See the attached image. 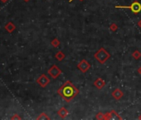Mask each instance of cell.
Listing matches in <instances>:
<instances>
[{"label": "cell", "instance_id": "30bf717a", "mask_svg": "<svg viewBox=\"0 0 141 120\" xmlns=\"http://www.w3.org/2000/svg\"><path fill=\"white\" fill-rule=\"evenodd\" d=\"M57 114L61 119H65V118L68 115V111H67V108H66L65 107H62V108L58 111Z\"/></svg>", "mask_w": 141, "mask_h": 120}, {"label": "cell", "instance_id": "44dd1931", "mask_svg": "<svg viewBox=\"0 0 141 120\" xmlns=\"http://www.w3.org/2000/svg\"><path fill=\"white\" fill-rule=\"evenodd\" d=\"M25 1H28V0H25Z\"/></svg>", "mask_w": 141, "mask_h": 120}, {"label": "cell", "instance_id": "277c9868", "mask_svg": "<svg viewBox=\"0 0 141 120\" xmlns=\"http://www.w3.org/2000/svg\"><path fill=\"white\" fill-rule=\"evenodd\" d=\"M104 119L105 120H115V119H119V120H122L123 118L121 117L120 115H119L117 112L115 110H111L110 112H106V113H104Z\"/></svg>", "mask_w": 141, "mask_h": 120}, {"label": "cell", "instance_id": "ba28073f", "mask_svg": "<svg viewBox=\"0 0 141 120\" xmlns=\"http://www.w3.org/2000/svg\"><path fill=\"white\" fill-rule=\"evenodd\" d=\"M111 95L115 100H120V98H122L124 97V93L121 89H120L117 88V89H115L112 92Z\"/></svg>", "mask_w": 141, "mask_h": 120}, {"label": "cell", "instance_id": "9a60e30c", "mask_svg": "<svg viewBox=\"0 0 141 120\" xmlns=\"http://www.w3.org/2000/svg\"><path fill=\"white\" fill-rule=\"evenodd\" d=\"M110 31H112V32H116V31H117V29H118L117 24H116V23H112L111 25L110 26Z\"/></svg>", "mask_w": 141, "mask_h": 120}, {"label": "cell", "instance_id": "52a82bcc", "mask_svg": "<svg viewBox=\"0 0 141 120\" xmlns=\"http://www.w3.org/2000/svg\"><path fill=\"white\" fill-rule=\"evenodd\" d=\"M37 82L41 86V87L45 88L50 82V79L45 74H42V75H41V77H39L37 79Z\"/></svg>", "mask_w": 141, "mask_h": 120}, {"label": "cell", "instance_id": "6da1fadb", "mask_svg": "<svg viewBox=\"0 0 141 120\" xmlns=\"http://www.w3.org/2000/svg\"><path fill=\"white\" fill-rule=\"evenodd\" d=\"M57 93L66 102L69 103L79 94V89L68 80L58 89Z\"/></svg>", "mask_w": 141, "mask_h": 120}, {"label": "cell", "instance_id": "8fae6325", "mask_svg": "<svg viewBox=\"0 0 141 120\" xmlns=\"http://www.w3.org/2000/svg\"><path fill=\"white\" fill-rule=\"evenodd\" d=\"M55 58L58 60V61H62V60L66 58V55H65V53H64L63 52L59 51V52H57L56 53Z\"/></svg>", "mask_w": 141, "mask_h": 120}, {"label": "cell", "instance_id": "e0dca14e", "mask_svg": "<svg viewBox=\"0 0 141 120\" xmlns=\"http://www.w3.org/2000/svg\"><path fill=\"white\" fill-rule=\"evenodd\" d=\"M137 72H138L139 74H141V67L138 68V70H137Z\"/></svg>", "mask_w": 141, "mask_h": 120}, {"label": "cell", "instance_id": "2e32d148", "mask_svg": "<svg viewBox=\"0 0 141 120\" xmlns=\"http://www.w3.org/2000/svg\"><path fill=\"white\" fill-rule=\"evenodd\" d=\"M95 119H104V113L103 112H98L95 116Z\"/></svg>", "mask_w": 141, "mask_h": 120}, {"label": "cell", "instance_id": "5b68a950", "mask_svg": "<svg viewBox=\"0 0 141 120\" xmlns=\"http://www.w3.org/2000/svg\"><path fill=\"white\" fill-rule=\"evenodd\" d=\"M61 74H62V71L55 64L52 65V66L50 68L49 70H48V74H49L52 78H57Z\"/></svg>", "mask_w": 141, "mask_h": 120}, {"label": "cell", "instance_id": "8992f818", "mask_svg": "<svg viewBox=\"0 0 141 120\" xmlns=\"http://www.w3.org/2000/svg\"><path fill=\"white\" fill-rule=\"evenodd\" d=\"M91 64H90V63L86 59H82L77 64V68L81 71V72L83 73V74H86V73L91 68Z\"/></svg>", "mask_w": 141, "mask_h": 120}, {"label": "cell", "instance_id": "d6986e66", "mask_svg": "<svg viewBox=\"0 0 141 120\" xmlns=\"http://www.w3.org/2000/svg\"><path fill=\"white\" fill-rule=\"evenodd\" d=\"M72 1H73V0H69V3H71ZM80 1H83V0H80Z\"/></svg>", "mask_w": 141, "mask_h": 120}, {"label": "cell", "instance_id": "4fadbf2b", "mask_svg": "<svg viewBox=\"0 0 141 120\" xmlns=\"http://www.w3.org/2000/svg\"><path fill=\"white\" fill-rule=\"evenodd\" d=\"M52 45L53 47H55V48H57L58 46L60 45V41L58 40V38H54L53 40L52 41Z\"/></svg>", "mask_w": 141, "mask_h": 120}, {"label": "cell", "instance_id": "ffe728a7", "mask_svg": "<svg viewBox=\"0 0 141 120\" xmlns=\"http://www.w3.org/2000/svg\"><path fill=\"white\" fill-rule=\"evenodd\" d=\"M138 119H140V120H141V114H140V116H139Z\"/></svg>", "mask_w": 141, "mask_h": 120}, {"label": "cell", "instance_id": "7a4b0ae2", "mask_svg": "<svg viewBox=\"0 0 141 120\" xmlns=\"http://www.w3.org/2000/svg\"><path fill=\"white\" fill-rule=\"evenodd\" d=\"M110 54L107 52L104 48H101L100 49L94 54V58L99 62L101 64H104L110 58Z\"/></svg>", "mask_w": 141, "mask_h": 120}, {"label": "cell", "instance_id": "3957f363", "mask_svg": "<svg viewBox=\"0 0 141 120\" xmlns=\"http://www.w3.org/2000/svg\"><path fill=\"white\" fill-rule=\"evenodd\" d=\"M115 8H122V9H129L132 13L135 14H138L141 12V3L138 1H134L131 3L129 6H119L116 5Z\"/></svg>", "mask_w": 141, "mask_h": 120}, {"label": "cell", "instance_id": "7c38bea8", "mask_svg": "<svg viewBox=\"0 0 141 120\" xmlns=\"http://www.w3.org/2000/svg\"><path fill=\"white\" fill-rule=\"evenodd\" d=\"M132 57L134 58V59H136V60L140 59V58H141V52L139 51V50H135V51L133 52Z\"/></svg>", "mask_w": 141, "mask_h": 120}, {"label": "cell", "instance_id": "5bb4252c", "mask_svg": "<svg viewBox=\"0 0 141 120\" xmlns=\"http://www.w3.org/2000/svg\"><path fill=\"white\" fill-rule=\"evenodd\" d=\"M37 119H50V118L48 117V116L47 115L46 113L42 112V113L40 114V116H39V117H37Z\"/></svg>", "mask_w": 141, "mask_h": 120}, {"label": "cell", "instance_id": "9c48e42d", "mask_svg": "<svg viewBox=\"0 0 141 120\" xmlns=\"http://www.w3.org/2000/svg\"><path fill=\"white\" fill-rule=\"evenodd\" d=\"M94 86L98 89H102L106 86V82H105V80L103 78H98L94 82Z\"/></svg>", "mask_w": 141, "mask_h": 120}, {"label": "cell", "instance_id": "ac0fdd59", "mask_svg": "<svg viewBox=\"0 0 141 120\" xmlns=\"http://www.w3.org/2000/svg\"><path fill=\"white\" fill-rule=\"evenodd\" d=\"M138 26H139V27H140V29H141V19L140 20V21L138 22Z\"/></svg>", "mask_w": 141, "mask_h": 120}]
</instances>
